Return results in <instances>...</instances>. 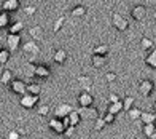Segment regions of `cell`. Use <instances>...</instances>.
Returning <instances> with one entry per match:
<instances>
[{"mask_svg": "<svg viewBox=\"0 0 156 139\" xmlns=\"http://www.w3.org/2000/svg\"><path fill=\"white\" fill-rule=\"evenodd\" d=\"M21 50H23V53L26 56H29V61L27 62H35L37 56L40 54V45H37L35 40H29V42L21 45Z\"/></svg>", "mask_w": 156, "mask_h": 139, "instance_id": "obj_1", "label": "cell"}, {"mask_svg": "<svg viewBox=\"0 0 156 139\" xmlns=\"http://www.w3.org/2000/svg\"><path fill=\"white\" fill-rule=\"evenodd\" d=\"M112 24L116 31H121V32L129 29V21H127L121 13H113L112 15Z\"/></svg>", "mask_w": 156, "mask_h": 139, "instance_id": "obj_2", "label": "cell"}, {"mask_svg": "<svg viewBox=\"0 0 156 139\" xmlns=\"http://www.w3.org/2000/svg\"><path fill=\"white\" fill-rule=\"evenodd\" d=\"M5 42H6V46H8L10 51H16L21 48V45H23V40H21L19 34H8Z\"/></svg>", "mask_w": 156, "mask_h": 139, "instance_id": "obj_3", "label": "cell"}, {"mask_svg": "<svg viewBox=\"0 0 156 139\" xmlns=\"http://www.w3.org/2000/svg\"><path fill=\"white\" fill-rule=\"evenodd\" d=\"M32 75L40 79V80H46V79H49V75H51V71H49V67L45 66V64H35Z\"/></svg>", "mask_w": 156, "mask_h": 139, "instance_id": "obj_4", "label": "cell"}, {"mask_svg": "<svg viewBox=\"0 0 156 139\" xmlns=\"http://www.w3.org/2000/svg\"><path fill=\"white\" fill-rule=\"evenodd\" d=\"M37 102H38V96H34V94H29V93H26L21 96V107H24V109H34L35 106H37Z\"/></svg>", "mask_w": 156, "mask_h": 139, "instance_id": "obj_5", "label": "cell"}, {"mask_svg": "<svg viewBox=\"0 0 156 139\" xmlns=\"http://www.w3.org/2000/svg\"><path fill=\"white\" fill-rule=\"evenodd\" d=\"M154 90V83L150 80V79H145V80H140L139 82V91L142 96H145V98H148Z\"/></svg>", "mask_w": 156, "mask_h": 139, "instance_id": "obj_6", "label": "cell"}, {"mask_svg": "<svg viewBox=\"0 0 156 139\" xmlns=\"http://www.w3.org/2000/svg\"><path fill=\"white\" fill-rule=\"evenodd\" d=\"M10 90H11V91L13 93H15V94H21V96H23V94H26V82L24 80H19V79H13V82L10 83Z\"/></svg>", "mask_w": 156, "mask_h": 139, "instance_id": "obj_7", "label": "cell"}, {"mask_svg": "<svg viewBox=\"0 0 156 139\" xmlns=\"http://www.w3.org/2000/svg\"><path fill=\"white\" fill-rule=\"evenodd\" d=\"M78 106L80 107H89V106H93V102H94V98H93V94H91L89 91H81L80 94H78Z\"/></svg>", "mask_w": 156, "mask_h": 139, "instance_id": "obj_8", "label": "cell"}, {"mask_svg": "<svg viewBox=\"0 0 156 139\" xmlns=\"http://www.w3.org/2000/svg\"><path fill=\"white\" fill-rule=\"evenodd\" d=\"M48 128L53 130L56 134H64V131H66V126H64V123H62V119H58V117H54L53 120L48 122Z\"/></svg>", "mask_w": 156, "mask_h": 139, "instance_id": "obj_9", "label": "cell"}, {"mask_svg": "<svg viewBox=\"0 0 156 139\" xmlns=\"http://www.w3.org/2000/svg\"><path fill=\"white\" fill-rule=\"evenodd\" d=\"M78 112H80L81 119H93V120H96L97 117H99L97 109L93 107V106H89V107H80V109H78Z\"/></svg>", "mask_w": 156, "mask_h": 139, "instance_id": "obj_10", "label": "cell"}, {"mask_svg": "<svg viewBox=\"0 0 156 139\" xmlns=\"http://www.w3.org/2000/svg\"><path fill=\"white\" fill-rule=\"evenodd\" d=\"M72 110H73V107L70 106V104L62 102V104H59V106L54 109V117H58V119H64V117H67Z\"/></svg>", "mask_w": 156, "mask_h": 139, "instance_id": "obj_11", "label": "cell"}, {"mask_svg": "<svg viewBox=\"0 0 156 139\" xmlns=\"http://www.w3.org/2000/svg\"><path fill=\"white\" fill-rule=\"evenodd\" d=\"M131 16H132V19H136V21H144L147 18V6L136 5L131 10Z\"/></svg>", "mask_w": 156, "mask_h": 139, "instance_id": "obj_12", "label": "cell"}, {"mask_svg": "<svg viewBox=\"0 0 156 139\" xmlns=\"http://www.w3.org/2000/svg\"><path fill=\"white\" fill-rule=\"evenodd\" d=\"M76 82L78 85L81 86V91H91V88H93V79L88 77V75H78L76 77Z\"/></svg>", "mask_w": 156, "mask_h": 139, "instance_id": "obj_13", "label": "cell"}, {"mask_svg": "<svg viewBox=\"0 0 156 139\" xmlns=\"http://www.w3.org/2000/svg\"><path fill=\"white\" fill-rule=\"evenodd\" d=\"M29 35H30V38L32 40H35V42H40V40H43V35H45V31H43V27L41 26H30L29 27Z\"/></svg>", "mask_w": 156, "mask_h": 139, "instance_id": "obj_14", "label": "cell"}, {"mask_svg": "<svg viewBox=\"0 0 156 139\" xmlns=\"http://www.w3.org/2000/svg\"><path fill=\"white\" fill-rule=\"evenodd\" d=\"M19 0H3L2 3V10L6 13H13V11H18L19 10Z\"/></svg>", "mask_w": 156, "mask_h": 139, "instance_id": "obj_15", "label": "cell"}, {"mask_svg": "<svg viewBox=\"0 0 156 139\" xmlns=\"http://www.w3.org/2000/svg\"><path fill=\"white\" fill-rule=\"evenodd\" d=\"M53 61L56 62V64H66V61H67V51L66 50H62V48H58L54 53H53Z\"/></svg>", "mask_w": 156, "mask_h": 139, "instance_id": "obj_16", "label": "cell"}, {"mask_svg": "<svg viewBox=\"0 0 156 139\" xmlns=\"http://www.w3.org/2000/svg\"><path fill=\"white\" fill-rule=\"evenodd\" d=\"M91 64L94 69H102L107 64V56H101V54H91Z\"/></svg>", "mask_w": 156, "mask_h": 139, "instance_id": "obj_17", "label": "cell"}, {"mask_svg": "<svg viewBox=\"0 0 156 139\" xmlns=\"http://www.w3.org/2000/svg\"><path fill=\"white\" fill-rule=\"evenodd\" d=\"M142 133H144L148 139H156V123H147V125H144Z\"/></svg>", "mask_w": 156, "mask_h": 139, "instance_id": "obj_18", "label": "cell"}, {"mask_svg": "<svg viewBox=\"0 0 156 139\" xmlns=\"http://www.w3.org/2000/svg\"><path fill=\"white\" fill-rule=\"evenodd\" d=\"M26 93L34 94V96H40V93H41V85H40V83H35V82H30L29 85L26 86Z\"/></svg>", "mask_w": 156, "mask_h": 139, "instance_id": "obj_19", "label": "cell"}, {"mask_svg": "<svg viewBox=\"0 0 156 139\" xmlns=\"http://www.w3.org/2000/svg\"><path fill=\"white\" fill-rule=\"evenodd\" d=\"M139 120L144 125H147V123H156V114L154 112H142Z\"/></svg>", "mask_w": 156, "mask_h": 139, "instance_id": "obj_20", "label": "cell"}, {"mask_svg": "<svg viewBox=\"0 0 156 139\" xmlns=\"http://www.w3.org/2000/svg\"><path fill=\"white\" fill-rule=\"evenodd\" d=\"M123 110V101H118V102H110L108 107H107V112L113 114V115H118L119 112Z\"/></svg>", "mask_w": 156, "mask_h": 139, "instance_id": "obj_21", "label": "cell"}, {"mask_svg": "<svg viewBox=\"0 0 156 139\" xmlns=\"http://www.w3.org/2000/svg\"><path fill=\"white\" fill-rule=\"evenodd\" d=\"M144 62L148 66V67H151V69H156V50L153 48V50L147 54V58L144 59Z\"/></svg>", "mask_w": 156, "mask_h": 139, "instance_id": "obj_22", "label": "cell"}, {"mask_svg": "<svg viewBox=\"0 0 156 139\" xmlns=\"http://www.w3.org/2000/svg\"><path fill=\"white\" fill-rule=\"evenodd\" d=\"M69 122H70V125H72V126H78V125H80V122H81V117H80V112H78L76 109H73L72 112L69 114Z\"/></svg>", "mask_w": 156, "mask_h": 139, "instance_id": "obj_23", "label": "cell"}, {"mask_svg": "<svg viewBox=\"0 0 156 139\" xmlns=\"http://www.w3.org/2000/svg\"><path fill=\"white\" fill-rule=\"evenodd\" d=\"M140 46H142V50H145V51H151L154 48V42L150 37H142L140 38Z\"/></svg>", "mask_w": 156, "mask_h": 139, "instance_id": "obj_24", "label": "cell"}, {"mask_svg": "<svg viewBox=\"0 0 156 139\" xmlns=\"http://www.w3.org/2000/svg\"><path fill=\"white\" fill-rule=\"evenodd\" d=\"M108 51H110V48H108V45H105V43L96 45L93 48V54H101V56H107Z\"/></svg>", "mask_w": 156, "mask_h": 139, "instance_id": "obj_25", "label": "cell"}, {"mask_svg": "<svg viewBox=\"0 0 156 139\" xmlns=\"http://www.w3.org/2000/svg\"><path fill=\"white\" fill-rule=\"evenodd\" d=\"M70 15H72L73 18H83L84 15H86V6H83V5L73 6L72 11H70Z\"/></svg>", "mask_w": 156, "mask_h": 139, "instance_id": "obj_26", "label": "cell"}, {"mask_svg": "<svg viewBox=\"0 0 156 139\" xmlns=\"http://www.w3.org/2000/svg\"><path fill=\"white\" fill-rule=\"evenodd\" d=\"M23 29H24V23H23V21H15L13 24H10L8 34H19Z\"/></svg>", "mask_w": 156, "mask_h": 139, "instance_id": "obj_27", "label": "cell"}, {"mask_svg": "<svg viewBox=\"0 0 156 139\" xmlns=\"http://www.w3.org/2000/svg\"><path fill=\"white\" fill-rule=\"evenodd\" d=\"M0 82H2L3 85H10V83L13 82V74H11V71L5 69V71L2 72V75H0Z\"/></svg>", "mask_w": 156, "mask_h": 139, "instance_id": "obj_28", "label": "cell"}, {"mask_svg": "<svg viewBox=\"0 0 156 139\" xmlns=\"http://www.w3.org/2000/svg\"><path fill=\"white\" fill-rule=\"evenodd\" d=\"M64 24H66V16H59L58 19L54 21V24H53V34H58L64 27Z\"/></svg>", "mask_w": 156, "mask_h": 139, "instance_id": "obj_29", "label": "cell"}, {"mask_svg": "<svg viewBox=\"0 0 156 139\" xmlns=\"http://www.w3.org/2000/svg\"><path fill=\"white\" fill-rule=\"evenodd\" d=\"M134 104H136V99L132 98V96H126V98L123 99V110H129V109H132L134 107Z\"/></svg>", "mask_w": 156, "mask_h": 139, "instance_id": "obj_30", "label": "cell"}, {"mask_svg": "<svg viewBox=\"0 0 156 139\" xmlns=\"http://www.w3.org/2000/svg\"><path fill=\"white\" fill-rule=\"evenodd\" d=\"M140 114H142V110L137 109V107H132L127 110V117H129L131 120H139L140 119Z\"/></svg>", "mask_w": 156, "mask_h": 139, "instance_id": "obj_31", "label": "cell"}, {"mask_svg": "<svg viewBox=\"0 0 156 139\" xmlns=\"http://www.w3.org/2000/svg\"><path fill=\"white\" fill-rule=\"evenodd\" d=\"M6 26H10V16L6 11H2L0 13V29H3Z\"/></svg>", "mask_w": 156, "mask_h": 139, "instance_id": "obj_32", "label": "cell"}, {"mask_svg": "<svg viewBox=\"0 0 156 139\" xmlns=\"http://www.w3.org/2000/svg\"><path fill=\"white\" fill-rule=\"evenodd\" d=\"M37 112L40 117H48L49 112H51V107L48 106V104H40V107L37 109Z\"/></svg>", "mask_w": 156, "mask_h": 139, "instance_id": "obj_33", "label": "cell"}, {"mask_svg": "<svg viewBox=\"0 0 156 139\" xmlns=\"http://www.w3.org/2000/svg\"><path fill=\"white\" fill-rule=\"evenodd\" d=\"M105 125H107V122L104 120V117H97V119L94 120V130L96 131H102L105 128Z\"/></svg>", "mask_w": 156, "mask_h": 139, "instance_id": "obj_34", "label": "cell"}, {"mask_svg": "<svg viewBox=\"0 0 156 139\" xmlns=\"http://www.w3.org/2000/svg\"><path fill=\"white\" fill-rule=\"evenodd\" d=\"M10 50H3L0 51V64H6V62H8V59H10Z\"/></svg>", "mask_w": 156, "mask_h": 139, "instance_id": "obj_35", "label": "cell"}, {"mask_svg": "<svg viewBox=\"0 0 156 139\" xmlns=\"http://www.w3.org/2000/svg\"><path fill=\"white\" fill-rule=\"evenodd\" d=\"M24 13L27 16H34L35 13H37V6H34V5H27L24 6Z\"/></svg>", "mask_w": 156, "mask_h": 139, "instance_id": "obj_36", "label": "cell"}, {"mask_svg": "<svg viewBox=\"0 0 156 139\" xmlns=\"http://www.w3.org/2000/svg\"><path fill=\"white\" fill-rule=\"evenodd\" d=\"M102 117H104V120L107 122V125H112V123H115V120H116V115H113V114H110V112L104 114Z\"/></svg>", "mask_w": 156, "mask_h": 139, "instance_id": "obj_37", "label": "cell"}, {"mask_svg": "<svg viewBox=\"0 0 156 139\" xmlns=\"http://www.w3.org/2000/svg\"><path fill=\"white\" fill-rule=\"evenodd\" d=\"M21 136H23V134H21L18 130H11L8 133V136H6V139H21Z\"/></svg>", "mask_w": 156, "mask_h": 139, "instance_id": "obj_38", "label": "cell"}, {"mask_svg": "<svg viewBox=\"0 0 156 139\" xmlns=\"http://www.w3.org/2000/svg\"><path fill=\"white\" fill-rule=\"evenodd\" d=\"M105 80H107L108 83L116 82V74L115 72H107V74H105Z\"/></svg>", "mask_w": 156, "mask_h": 139, "instance_id": "obj_39", "label": "cell"}, {"mask_svg": "<svg viewBox=\"0 0 156 139\" xmlns=\"http://www.w3.org/2000/svg\"><path fill=\"white\" fill-rule=\"evenodd\" d=\"M73 133H75V126H72V125H70V126H67L66 131H64V134H66L67 137H72Z\"/></svg>", "mask_w": 156, "mask_h": 139, "instance_id": "obj_40", "label": "cell"}, {"mask_svg": "<svg viewBox=\"0 0 156 139\" xmlns=\"http://www.w3.org/2000/svg\"><path fill=\"white\" fill-rule=\"evenodd\" d=\"M118 101H121V99H119V96L116 93H110L108 94V102H118Z\"/></svg>", "mask_w": 156, "mask_h": 139, "instance_id": "obj_41", "label": "cell"}, {"mask_svg": "<svg viewBox=\"0 0 156 139\" xmlns=\"http://www.w3.org/2000/svg\"><path fill=\"white\" fill-rule=\"evenodd\" d=\"M153 109H154V114H156V101L153 102Z\"/></svg>", "mask_w": 156, "mask_h": 139, "instance_id": "obj_42", "label": "cell"}, {"mask_svg": "<svg viewBox=\"0 0 156 139\" xmlns=\"http://www.w3.org/2000/svg\"><path fill=\"white\" fill-rule=\"evenodd\" d=\"M153 18H154V21H156V10H154V13H153Z\"/></svg>", "mask_w": 156, "mask_h": 139, "instance_id": "obj_43", "label": "cell"}, {"mask_svg": "<svg viewBox=\"0 0 156 139\" xmlns=\"http://www.w3.org/2000/svg\"><path fill=\"white\" fill-rule=\"evenodd\" d=\"M3 50V46H2V43H0V51H2Z\"/></svg>", "mask_w": 156, "mask_h": 139, "instance_id": "obj_44", "label": "cell"}, {"mask_svg": "<svg viewBox=\"0 0 156 139\" xmlns=\"http://www.w3.org/2000/svg\"><path fill=\"white\" fill-rule=\"evenodd\" d=\"M67 139H75V137H73V136H72V137H67Z\"/></svg>", "mask_w": 156, "mask_h": 139, "instance_id": "obj_45", "label": "cell"}, {"mask_svg": "<svg viewBox=\"0 0 156 139\" xmlns=\"http://www.w3.org/2000/svg\"><path fill=\"white\" fill-rule=\"evenodd\" d=\"M134 139H142V137H134Z\"/></svg>", "mask_w": 156, "mask_h": 139, "instance_id": "obj_46", "label": "cell"}, {"mask_svg": "<svg viewBox=\"0 0 156 139\" xmlns=\"http://www.w3.org/2000/svg\"><path fill=\"white\" fill-rule=\"evenodd\" d=\"M2 139H6V137H2Z\"/></svg>", "mask_w": 156, "mask_h": 139, "instance_id": "obj_47", "label": "cell"}]
</instances>
